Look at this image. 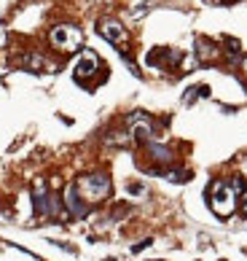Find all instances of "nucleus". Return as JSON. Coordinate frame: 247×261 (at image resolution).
<instances>
[{
  "label": "nucleus",
  "mask_w": 247,
  "mask_h": 261,
  "mask_svg": "<svg viewBox=\"0 0 247 261\" xmlns=\"http://www.w3.org/2000/svg\"><path fill=\"white\" fill-rule=\"evenodd\" d=\"M239 191H244V180L236 178L231 183H212L210 189V207L218 213V216L229 218L234 207H236V194Z\"/></svg>",
  "instance_id": "1"
},
{
  "label": "nucleus",
  "mask_w": 247,
  "mask_h": 261,
  "mask_svg": "<svg viewBox=\"0 0 247 261\" xmlns=\"http://www.w3.org/2000/svg\"><path fill=\"white\" fill-rule=\"evenodd\" d=\"M75 191H78V197L83 202H100L110 194V180L108 175H100V172L97 175H83L75 183Z\"/></svg>",
  "instance_id": "2"
},
{
  "label": "nucleus",
  "mask_w": 247,
  "mask_h": 261,
  "mask_svg": "<svg viewBox=\"0 0 247 261\" xmlns=\"http://www.w3.org/2000/svg\"><path fill=\"white\" fill-rule=\"evenodd\" d=\"M81 38H83L81 30H78V27H70V24H59V27H54V30H51V43L59 46V49H65V51L78 49Z\"/></svg>",
  "instance_id": "3"
},
{
  "label": "nucleus",
  "mask_w": 247,
  "mask_h": 261,
  "mask_svg": "<svg viewBox=\"0 0 247 261\" xmlns=\"http://www.w3.org/2000/svg\"><path fill=\"white\" fill-rule=\"evenodd\" d=\"M33 202H35V213H38V216H49V213H56V199L46 194L43 180H35Z\"/></svg>",
  "instance_id": "4"
},
{
  "label": "nucleus",
  "mask_w": 247,
  "mask_h": 261,
  "mask_svg": "<svg viewBox=\"0 0 247 261\" xmlns=\"http://www.w3.org/2000/svg\"><path fill=\"white\" fill-rule=\"evenodd\" d=\"M129 129H132V138H137L142 143H153V127H150V121L145 119V116H140V113L132 116Z\"/></svg>",
  "instance_id": "5"
},
{
  "label": "nucleus",
  "mask_w": 247,
  "mask_h": 261,
  "mask_svg": "<svg viewBox=\"0 0 247 261\" xmlns=\"http://www.w3.org/2000/svg\"><path fill=\"white\" fill-rule=\"evenodd\" d=\"M97 65H100L97 54H94V51H83L78 65H75V79L83 81V79H89V75H94V73H97Z\"/></svg>",
  "instance_id": "6"
},
{
  "label": "nucleus",
  "mask_w": 247,
  "mask_h": 261,
  "mask_svg": "<svg viewBox=\"0 0 247 261\" xmlns=\"http://www.w3.org/2000/svg\"><path fill=\"white\" fill-rule=\"evenodd\" d=\"M100 33H102V38H108L110 43H121L123 38H127V33H123V27L116 22V19H105V22L100 24Z\"/></svg>",
  "instance_id": "7"
},
{
  "label": "nucleus",
  "mask_w": 247,
  "mask_h": 261,
  "mask_svg": "<svg viewBox=\"0 0 247 261\" xmlns=\"http://www.w3.org/2000/svg\"><path fill=\"white\" fill-rule=\"evenodd\" d=\"M65 205L70 207V213L73 216H86V205L81 202V197H78V191H75V186H70L68 191H65Z\"/></svg>",
  "instance_id": "8"
},
{
  "label": "nucleus",
  "mask_w": 247,
  "mask_h": 261,
  "mask_svg": "<svg viewBox=\"0 0 247 261\" xmlns=\"http://www.w3.org/2000/svg\"><path fill=\"white\" fill-rule=\"evenodd\" d=\"M148 148H150V153H153V156H156L159 162H169V159H172V153H169L164 146H156V143H148Z\"/></svg>",
  "instance_id": "9"
},
{
  "label": "nucleus",
  "mask_w": 247,
  "mask_h": 261,
  "mask_svg": "<svg viewBox=\"0 0 247 261\" xmlns=\"http://www.w3.org/2000/svg\"><path fill=\"white\" fill-rule=\"evenodd\" d=\"M191 94H186V102H191V100H196L199 94H202V97H207V94H210V89H207V86H194V89H188Z\"/></svg>",
  "instance_id": "10"
},
{
  "label": "nucleus",
  "mask_w": 247,
  "mask_h": 261,
  "mask_svg": "<svg viewBox=\"0 0 247 261\" xmlns=\"http://www.w3.org/2000/svg\"><path fill=\"white\" fill-rule=\"evenodd\" d=\"M242 213H244V216H247V194L242 197Z\"/></svg>",
  "instance_id": "11"
},
{
  "label": "nucleus",
  "mask_w": 247,
  "mask_h": 261,
  "mask_svg": "<svg viewBox=\"0 0 247 261\" xmlns=\"http://www.w3.org/2000/svg\"><path fill=\"white\" fill-rule=\"evenodd\" d=\"M3 43H6V33H3V30H0V46H3Z\"/></svg>",
  "instance_id": "12"
},
{
  "label": "nucleus",
  "mask_w": 247,
  "mask_h": 261,
  "mask_svg": "<svg viewBox=\"0 0 247 261\" xmlns=\"http://www.w3.org/2000/svg\"><path fill=\"white\" fill-rule=\"evenodd\" d=\"M242 67H244V73H247V57H244V60H242Z\"/></svg>",
  "instance_id": "13"
}]
</instances>
